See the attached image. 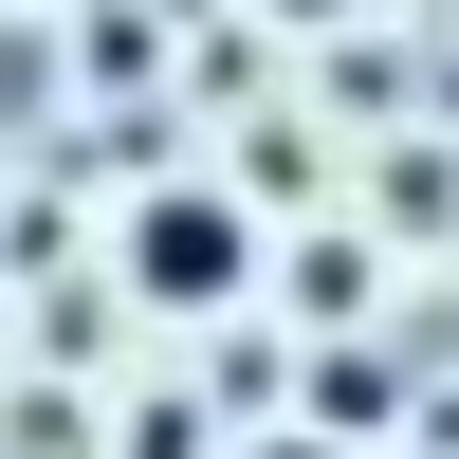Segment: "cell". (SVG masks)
<instances>
[{"instance_id":"cell-3","label":"cell","mask_w":459,"mask_h":459,"mask_svg":"<svg viewBox=\"0 0 459 459\" xmlns=\"http://www.w3.org/2000/svg\"><path fill=\"white\" fill-rule=\"evenodd\" d=\"M294 423H313V441H386L404 423V368L386 350H313V368H294Z\"/></svg>"},{"instance_id":"cell-4","label":"cell","mask_w":459,"mask_h":459,"mask_svg":"<svg viewBox=\"0 0 459 459\" xmlns=\"http://www.w3.org/2000/svg\"><path fill=\"white\" fill-rule=\"evenodd\" d=\"M203 404H239V441H276V404H294V331L221 313V350H203Z\"/></svg>"},{"instance_id":"cell-5","label":"cell","mask_w":459,"mask_h":459,"mask_svg":"<svg viewBox=\"0 0 459 459\" xmlns=\"http://www.w3.org/2000/svg\"><path fill=\"white\" fill-rule=\"evenodd\" d=\"M74 74H92V92L129 110L147 74H166V19H147V0H92V19H74Z\"/></svg>"},{"instance_id":"cell-8","label":"cell","mask_w":459,"mask_h":459,"mask_svg":"<svg viewBox=\"0 0 459 459\" xmlns=\"http://www.w3.org/2000/svg\"><path fill=\"white\" fill-rule=\"evenodd\" d=\"M239 459H331V441H313V423H276V441H239Z\"/></svg>"},{"instance_id":"cell-1","label":"cell","mask_w":459,"mask_h":459,"mask_svg":"<svg viewBox=\"0 0 459 459\" xmlns=\"http://www.w3.org/2000/svg\"><path fill=\"white\" fill-rule=\"evenodd\" d=\"M129 294H147V313H239V294H257L239 184H147V203H129Z\"/></svg>"},{"instance_id":"cell-9","label":"cell","mask_w":459,"mask_h":459,"mask_svg":"<svg viewBox=\"0 0 459 459\" xmlns=\"http://www.w3.org/2000/svg\"><path fill=\"white\" fill-rule=\"evenodd\" d=\"M276 19H350V0H276Z\"/></svg>"},{"instance_id":"cell-6","label":"cell","mask_w":459,"mask_h":459,"mask_svg":"<svg viewBox=\"0 0 459 459\" xmlns=\"http://www.w3.org/2000/svg\"><path fill=\"white\" fill-rule=\"evenodd\" d=\"M386 221H404V239H441V221H459V147H423V129L386 147Z\"/></svg>"},{"instance_id":"cell-2","label":"cell","mask_w":459,"mask_h":459,"mask_svg":"<svg viewBox=\"0 0 459 459\" xmlns=\"http://www.w3.org/2000/svg\"><path fill=\"white\" fill-rule=\"evenodd\" d=\"M276 276H294V331H331V350H368V313H386V276H368V239H350V221H313V239H276Z\"/></svg>"},{"instance_id":"cell-7","label":"cell","mask_w":459,"mask_h":459,"mask_svg":"<svg viewBox=\"0 0 459 459\" xmlns=\"http://www.w3.org/2000/svg\"><path fill=\"white\" fill-rule=\"evenodd\" d=\"M110 459H203V404H129V423H110Z\"/></svg>"}]
</instances>
